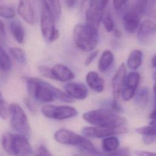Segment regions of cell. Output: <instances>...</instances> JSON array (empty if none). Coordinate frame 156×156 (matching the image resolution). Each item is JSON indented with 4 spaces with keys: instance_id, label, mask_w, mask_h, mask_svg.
<instances>
[{
    "instance_id": "cell-1",
    "label": "cell",
    "mask_w": 156,
    "mask_h": 156,
    "mask_svg": "<svg viewBox=\"0 0 156 156\" xmlns=\"http://www.w3.org/2000/svg\"><path fill=\"white\" fill-rule=\"evenodd\" d=\"M28 93L36 100L49 102L59 99L66 102H73L74 99L66 93L48 82L37 77H25Z\"/></svg>"
},
{
    "instance_id": "cell-2",
    "label": "cell",
    "mask_w": 156,
    "mask_h": 156,
    "mask_svg": "<svg viewBox=\"0 0 156 156\" xmlns=\"http://www.w3.org/2000/svg\"><path fill=\"white\" fill-rule=\"evenodd\" d=\"M82 117L87 122L96 127H121L127 123L125 118L107 108L90 110L84 113Z\"/></svg>"
},
{
    "instance_id": "cell-3",
    "label": "cell",
    "mask_w": 156,
    "mask_h": 156,
    "mask_svg": "<svg viewBox=\"0 0 156 156\" xmlns=\"http://www.w3.org/2000/svg\"><path fill=\"white\" fill-rule=\"evenodd\" d=\"M1 145L11 156H30L33 152L27 136L18 133H3L1 136Z\"/></svg>"
},
{
    "instance_id": "cell-4",
    "label": "cell",
    "mask_w": 156,
    "mask_h": 156,
    "mask_svg": "<svg viewBox=\"0 0 156 156\" xmlns=\"http://www.w3.org/2000/svg\"><path fill=\"white\" fill-rule=\"evenodd\" d=\"M54 137L55 140L60 144L74 146L81 151L99 152L93 143L86 136L79 135L71 130L65 128L60 129L55 132Z\"/></svg>"
},
{
    "instance_id": "cell-5",
    "label": "cell",
    "mask_w": 156,
    "mask_h": 156,
    "mask_svg": "<svg viewBox=\"0 0 156 156\" xmlns=\"http://www.w3.org/2000/svg\"><path fill=\"white\" fill-rule=\"evenodd\" d=\"M73 37L77 48L85 52L91 51L98 44V30L86 24H77L74 29Z\"/></svg>"
},
{
    "instance_id": "cell-6",
    "label": "cell",
    "mask_w": 156,
    "mask_h": 156,
    "mask_svg": "<svg viewBox=\"0 0 156 156\" xmlns=\"http://www.w3.org/2000/svg\"><path fill=\"white\" fill-rule=\"evenodd\" d=\"M10 124L12 129L18 134L28 136L30 133V128L27 116L23 109L16 103L10 105Z\"/></svg>"
},
{
    "instance_id": "cell-7",
    "label": "cell",
    "mask_w": 156,
    "mask_h": 156,
    "mask_svg": "<svg viewBox=\"0 0 156 156\" xmlns=\"http://www.w3.org/2000/svg\"><path fill=\"white\" fill-rule=\"evenodd\" d=\"M108 1H91L85 12L86 25L98 30L99 24L102 20Z\"/></svg>"
},
{
    "instance_id": "cell-8",
    "label": "cell",
    "mask_w": 156,
    "mask_h": 156,
    "mask_svg": "<svg viewBox=\"0 0 156 156\" xmlns=\"http://www.w3.org/2000/svg\"><path fill=\"white\" fill-rule=\"evenodd\" d=\"M43 115L50 119L63 120L76 116L78 112L77 110L68 105H45L41 108Z\"/></svg>"
},
{
    "instance_id": "cell-9",
    "label": "cell",
    "mask_w": 156,
    "mask_h": 156,
    "mask_svg": "<svg viewBox=\"0 0 156 156\" xmlns=\"http://www.w3.org/2000/svg\"><path fill=\"white\" fill-rule=\"evenodd\" d=\"M128 132L127 127H86L82 129V133L87 138H101L114 136L118 134H124Z\"/></svg>"
},
{
    "instance_id": "cell-10",
    "label": "cell",
    "mask_w": 156,
    "mask_h": 156,
    "mask_svg": "<svg viewBox=\"0 0 156 156\" xmlns=\"http://www.w3.org/2000/svg\"><path fill=\"white\" fill-rule=\"evenodd\" d=\"M41 2V31L43 38L48 41L52 33L56 29L55 27V20L45 1H43Z\"/></svg>"
},
{
    "instance_id": "cell-11",
    "label": "cell",
    "mask_w": 156,
    "mask_h": 156,
    "mask_svg": "<svg viewBox=\"0 0 156 156\" xmlns=\"http://www.w3.org/2000/svg\"><path fill=\"white\" fill-rule=\"evenodd\" d=\"M127 76V68L125 63H122L116 70L112 81L113 101L118 102V99L121 95L122 90Z\"/></svg>"
},
{
    "instance_id": "cell-12",
    "label": "cell",
    "mask_w": 156,
    "mask_h": 156,
    "mask_svg": "<svg viewBox=\"0 0 156 156\" xmlns=\"http://www.w3.org/2000/svg\"><path fill=\"white\" fill-rule=\"evenodd\" d=\"M140 80V75L137 72L132 71L127 74L121 93L122 98L124 101H129L133 98L139 85Z\"/></svg>"
},
{
    "instance_id": "cell-13",
    "label": "cell",
    "mask_w": 156,
    "mask_h": 156,
    "mask_svg": "<svg viewBox=\"0 0 156 156\" xmlns=\"http://www.w3.org/2000/svg\"><path fill=\"white\" fill-rule=\"evenodd\" d=\"M141 15L136 11L129 8L123 16V24L124 29L129 33L134 32L138 29L140 25Z\"/></svg>"
},
{
    "instance_id": "cell-14",
    "label": "cell",
    "mask_w": 156,
    "mask_h": 156,
    "mask_svg": "<svg viewBox=\"0 0 156 156\" xmlns=\"http://www.w3.org/2000/svg\"><path fill=\"white\" fill-rule=\"evenodd\" d=\"M66 93L73 99L82 100L87 98L88 90L86 86L78 82H68L64 87Z\"/></svg>"
},
{
    "instance_id": "cell-15",
    "label": "cell",
    "mask_w": 156,
    "mask_h": 156,
    "mask_svg": "<svg viewBox=\"0 0 156 156\" xmlns=\"http://www.w3.org/2000/svg\"><path fill=\"white\" fill-rule=\"evenodd\" d=\"M17 11L20 16L28 24L33 25L35 23V15L32 4L29 1H20Z\"/></svg>"
},
{
    "instance_id": "cell-16",
    "label": "cell",
    "mask_w": 156,
    "mask_h": 156,
    "mask_svg": "<svg viewBox=\"0 0 156 156\" xmlns=\"http://www.w3.org/2000/svg\"><path fill=\"white\" fill-rule=\"evenodd\" d=\"M155 34L156 23L151 20H144L139 26L137 38L140 42L145 43Z\"/></svg>"
},
{
    "instance_id": "cell-17",
    "label": "cell",
    "mask_w": 156,
    "mask_h": 156,
    "mask_svg": "<svg viewBox=\"0 0 156 156\" xmlns=\"http://www.w3.org/2000/svg\"><path fill=\"white\" fill-rule=\"evenodd\" d=\"M51 69L54 80L68 82L74 78V73L63 65L56 64Z\"/></svg>"
},
{
    "instance_id": "cell-18",
    "label": "cell",
    "mask_w": 156,
    "mask_h": 156,
    "mask_svg": "<svg viewBox=\"0 0 156 156\" xmlns=\"http://www.w3.org/2000/svg\"><path fill=\"white\" fill-rule=\"evenodd\" d=\"M86 82L88 87L96 92L101 93L104 89V80L96 71H90L87 73Z\"/></svg>"
},
{
    "instance_id": "cell-19",
    "label": "cell",
    "mask_w": 156,
    "mask_h": 156,
    "mask_svg": "<svg viewBox=\"0 0 156 156\" xmlns=\"http://www.w3.org/2000/svg\"><path fill=\"white\" fill-rule=\"evenodd\" d=\"M136 132L143 136V141L146 144H151L156 141V126L149 125L136 128Z\"/></svg>"
},
{
    "instance_id": "cell-20",
    "label": "cell",
    "mask_w": 156,
    "mask_h": 156,
    "mask_svg": "<svg viewBox=\"0 0 156 156\" xmlns=\"http://www.w3.org/2000/svg\"><path fill=\"white\" fill-rule=\"evenodd\" d=\"M143 53L140 50L134 49L132 50L127 58V65L132 69H136L138 68L142 63Z\"/></svg>"
},
{
    "instance_id": "cell-21",
    "label": "cell",
    "mask_w": 156,
    "mask_h": 156,
    "mask_svg": "<svg viewBox=\"0 0 156 156\" xmlns=\"http://www.w3.org/2000/svg\"><path fill=\"white\" fill-rule=\"evenodd\" d=\"M119 141L115 136H111L103 139L101 143L102 150L105 153L112 152L119 148Z\"/></svg>"
},
{
    "instance_id": "cell-22",
    "label": "cell",
    "mask_w": 156,
    "mask_h": 156,
    "mask_svg": "<svg viewBox=\"0 0 156 156\" xmlns=\"http://www.w3.org/2000/svg\"><path fill=\"white\" fill-rule=\"evenodd\" d=\"M113 54L109 50H105L98 63V69L101 72H105L112 64L113 61Z\"/></svg>"
},
{
    "instance_id": "cell-23",
    "label": "cell",
    "mask_w": 156,
    "mask_h": 156,
    "mask_svg": "<svg viewBox=\"0 0 156 156\" xmlns=\"http://www.w3.org/2000/svg\"><path fill=\"white\" fill-rule=\"evenodd\" d=\"M10 28L15 39L19 43H22L24 37V32L22 26L17 21H12L10 23Z\"/></svg>"
},
{
    "instance_id": "cell-24",
    "label": "cell",
    "mask_w": 156,
    "mask_h": 156,
    "mask_svg": "<svg viewBox=\"0 0 156 156\" xmlns=\"http://www.w3.org/2000/svg\"><path fill=\"white\" fill-rule=\"evenodd\" d=\"M149 90L147 87H142L135 94V102L140 107H144L149 100Z\"/></svg>"
},
{
    "instance_id": "cell-25",
    "label": "cell",
    "mask_w": 156,
    "mask_h": 156,
    "mask_svg": "<svg viewBox=\"0 0 156 156\" xmlns=\"http://www.w3.org/2000/svg\"><path fill=\"white\" fill-rule=\"evenodd\" d=\"M52 15L54 16L55 21L59 20L62 13V5L59 1H44Z\"/></svg>"
},
{
    "instance_id": "cell-26",
    "label": "cell",
    "mask_w": 156,
    "mask_h": 156,
    "mask_svg": "<svg viewBox=\"0 0 156 156\" xmlns=\"http://www.w3.org/2000/svg\"><path fill=\"white\" fill-rule=\"evenodd\" d=\"M0 68L4 71H8L12 68L11 60L2 48L0 49Z\"/></svg>"
},
{
    "instance_id": "cell-27",
    "label": "cell",
    "mask_w": 156,
    "mask_h": 156,
    "mask_svg": "<svg viewBox=\"0 0 156 156\" xmlns=\"http://www.w3.org/2000/svg\"><path fill=\"white\" fill-rule=\"evenodd\" d=\"M9 52L13 58L17 62L21 63H25L26 60V54L21 48L18 47H12L9 49Z\"/></svg>"
},
{
    "instance_id": "cell-28",
    "label": "cell",
    "mask_w": 156,
    "mask_h": 156,
    "mask_svg": "<svg viewBox=\"0 0 156 156\" xmlns=\"http://www.w3.org/2000/svg\"><path fill=\"white\" fill-rule=\"evenodd\" d=\"M102 21L107 32H111L114 29V22L109 12H105L104 13Z\"/></svg>"
},
{
    "instance_id": "cell-29",
    "label": "cell",
    "mask_w": 156,
    "mask_h": 156,
    "mask_svg": "<svg viewBox=\"0 0 156 156\" xmlns=\"http://www.w3.org/2000/svg\"><path fill=\"white\" fill-rule=\"evenodd\" d=\"M0 15L2 18L7 19H12L15 16V12L12 7L9 5H0Z\"/></svg>"
},
{
    "instance_id": "cell-30",
    "label": "cell",
    "mask_w": 156,
    "mask_h": 156,
    "mask_svg": "<svg viewBox=\"0 0 156 156\" xmlns=\"http://www.w3.org/2000/svg\"><path fill=\"white\" fill-rule=\"evenodd\" d=\"M10 114V106L3 99L2 96L0 99V116L2 119H5Z\"/></svg>"
},
{
    "instance_id": "cell-31",
    "label": "cell",
    "mask_w": 156,
    "mask_h": 156,
    "mask_svg": "<svg viewBox=\"0 0 156 156\" xmlns=\"http://www.w3.org/2000/svg\"><path fill=\"white\" fill-rule=\"evenodd\" d=\"M130 149L127 147H123L121 148H118L116 151L110 152L106 153L105 156H130Z\"/></svg>"
},
{
    "instance_id": "cell-32",
    "label": "cell",
    "mask_w": 156,
    "mask_h": 156,
    "mask_svg": "<svg viewBox=\"0 0 156 156\" xmlns=\"http://www.w3.org/2000/svg\"><path fill=\"white\" fill-rule=\"evenodd\" d=\"M38 70L43 76L51 79H54L52 74V69L51 68L47 66L41 65L38 66Z\"/></svg>"
},
{
    "instance_id": "cell-33",
    "label": "cell",
    "mask_w": 156,
    "mask_h": 156,
    "mask_svg": "<svg viewBox=\"0 0 156 156\" xmlns=\"http://www.w3.org/2000/svg\"><path fill=\"white\" fill-rule=\"evenodd\" d=\"M34 156H52V155L45 146L41 144L36 149Z\"/></svg>"
},
{
    "instance_id": "cell-34",
    "label": "cell",
    "mask_w": 156,
    "mask_h": 156,
    "mask_svg": "<svg viewBox=\"0 0 156 156\" xmlns=\"http://www.w3.org/2000/svg\"><path fill=\"white\" fill-rule=\"evenodd\" d=\"M73 156H105V154H102L99 152L94 153L80 150V151L74 153L73 154Z\"/></svg>"
},
{
    "instance_id": "cell-35",
    "label": "cell",
    "mask_w": 156,
    "mask_h": 156,
    "mask_svg": "<svg viewBox=\"0 0 156 156\" xmlns=\"http://www.w3.org/2000/svg\"><path fill=\"white\" fill-rule=\"evenodd\" d=\"M5 43V32L4 23L2 21L0 23V43L1 47L2 48V45Z\"/></svg>"
},
{
    "instance_id": "cell-36",
    "label": "cell",
    "mask_w": 156,
    "mask_h": 156,
    "mask_svg": "<svg viewBox=\"0 0 156 156\" xmlns=\"http://www.w3.org/2000/svg\"><path fill=\"white\" fill-rule=\"evenodd\" d=\"M129 2L127 1H121V0H115L113 1V5L115 10H119L123 8Z\"/></svg>"
},
{
    "instance_id": "cell-37",
    "label": "cell",
    "mask_w": 156,
    "mask_h": 156,
    "mask_svg": "<svg viewBox=\"0 0 156 156\" xmlns=\"http://www.w3.org/2000/svg\"><path fill=\"white\" fill-rule=\"evenodd\" d=\"M98 52H99V50H95L93 52H92L85 59V65H89L93 61L95 57L97 56V55L98 54Z\"/></svg>"
},
{
    "instance_id": "cell-38",
    "label": "cell",
    "mask_w": 156,
    "mask_h": 156,
    "mask_svg": "<svg viewBox=\"0 0 156 156\" xmlns=\"http://www.w3.org/2000/svg\"><path fill=\"white\" fill-rule=\"evenodd\" d=\"M135 154L136 156H156V153L142 150H137L135 151Z\"/></svg>"
},
{
    "instance_id": "cell-39",
    "label": "cell",
    "mask_w": 156,
    "mask_h": 156,
    "mask_svg": "<svg viewBox=\"0 0 156 156\" xmlns=\"http://www.w3.org/2000/svg\"><path fill=\"white\" fill-rule=\"evenodd\" d=\"M24 103L25 104L27 108L31 112H35V107L32 102L30 99L28 98H24L23 99Z\"/></svg>"
},
{
    "instance_id": "cell-40",
    "label": "cell",
    "mask_w": 156,
    "mask_h": 156,
    "mask_svg": "<svg viewBox=\"0 0 156 156\" xmlns=\"http://www.w3.org/2000/svg\"><path fill=\"white\" fill-rule=\"evenodd\" d=\"M149 125L156 126V105L149 116Z\"/></svg>"
},
{
    "instance_id": "cell-41",
    "label": "cell",
    "mask_w": 156,
    "mask_h": 156,
    "mask_svg": "<svg viewBox=\"0 0 156 156\" xmlns=\"http://www.w3.org/2000/svg\"><path fill=\"white\" fill-rule=\"evenodd\" d=\"M59 36H60L59 30L57 29H55L54 30V31L52 33L48 41L49 42H53V41H55L56 40H57L59 38Z\"/></svg>"
},
{
    "instance_id": "cell-42",
    "label": "cell",
    "mask_w": 156,
    "mask_h": 156,
    "mask_svg": "<svg viewBox=\"0 0 156 156\" xmlns=\"http://www.w3.org/2000/svg\"><path fill=\"white\" fill-rule=\"evenodd\" d=\"M65 2L67 7L73 8L77 3V1H65Z\"/></svg>"
},
{
    "instance_id": "cell-43",
    "label": "cell",
    "mask_w": 156,
    "mask_h": 156,
    "mask_svg": "<svg viewBox=\"0 0 156 156\" xmlns=\"http://www.w3.org/2000/svg\"><path fill=\"white\" fill-rule=\"evenodd\" d=\"M114 34L115 35L116 37H119L121 35V31L119 30V29H115L114 30Z\"/></svg>"
},
{
    "instance_id": "cell-44",
    "label": "cell",
    "mask_w": 156,
    "mask_h": 156,
    "mask_svg": "<svg viewBox=\"0 0 156 156\" xmlns=\"http://www.w3.org/2000/svg\"><path fill=\"white\" fill-rule=\"evenodd\" d=\"M152 64L153 66L156 67V55L152 59Z\"/></svg>"
},
{
    "instance_id": "cell-45",
    "label": "cell",
    "mask_w": 156,
    "mask_h": 156,
    "mask_svg": "<svg viewBox=\"0 0 156 156\" xmlns=\"http://www.w3.org/2000/svg\"><path fill=\"white\" fill-rule=\"evenodd\" d=\"M153 90H154V97H155V100L156 102V82H155L154 87H153Z\"/></svg>"
},
{
    "instance_id": "cell-46",
    "label": "cell",
    "mask_w": 156,
    "mask_h": 156,
    "mask_svg": "<svg viewBox=\"0 0 156 156\" xmlns=\"http://www.w3.org/2000/svg\"><path fill=\"white\" fill-rule=\"evenodd\" d=\"M152 77H153V80H154V82H156V71L154 73Z\"/></svg>"
}]
</instances>
